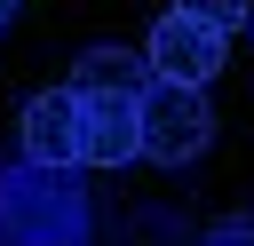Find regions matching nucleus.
<instances>
[{
	"instance_id": "obj_1",
	"label": "nucleus",
	"mask_w": 254,
	"mask_h": 246,
	"mask_svg": "<svg viewBox=\"0 0 254 246\" xmlns=\"http://www.w3.org/2000/svg\"><path fill=\"white\" fill-rule=\"evenodd\" d=\"M87 230L95 206L79 167H40V159L0 167V246H87Z\"/></svg>"
},
{
	"instance_id": "obj_2",
	"label": "nucleus",
	"mask_w": 254,
	"mask_h": 246,
	"mask_svg": "<svg viewBox=\"0 0 254 246\" xmlns=\"http://www.w3.org/2000/svg\"><path fill=\"white\" fill-rule=\"evenodd\" d=\"M135 103H143V159L183 167V159H198V151L214 143V103H206V87H190V79H151Z\"/></svg>"
},
{
	"instance_id": "obj_3",
	"label": "nucleus",
	"mask_w": 254,
	"mask_h": 246,
	"mask_svg": "<svg viewBox=\"0 0 254 246\" xmlns=\"http://www.w3.org/2000/svg\"><path fill=\"white\" fill-rule=\"evenodd\" d=\"M222 24H206V16H190V8H167L159 24H151V40H143V56H151V71L159 79H190V87H206L214 71H222Z\"/></svg>"
},
{
	"instance_id": "obj_4",
	"label": "nucleus",
	"mask_w": 254,
	"mask_h": 246,
	"mask_svg": "<svg viewBox=\"0 0 254 246\" xmlns=\"http://www.w3.org/2000/svg\"><path fill=\"white\" fill-rule=\"evenodd\" d=\"M135 159H143V103L135 95H79V167H135Z\"/></svg>"
},
{
	"instance_id": "obj_5",
	"label": "nucleus",
	"mask_w": 254,
	"mask_h": 246,
	"mask_svg": "<svg viewBox=\"0 0 254 246\" xmlns=\"http://www.w3.org/2000/svg\"><path fill=\"white\" fill-rule=\"evenodd\" d=\"M16 143H24V159H40V167H79V95H71V87H40V95L16 111Z\"/></svg>"
},
{
	"instance_id": "obj_6",
	"label": "nucleus",
	"mask_w": 254,
	"mask_h": 246,
	"mask_svg": "<svg viewBox=\"0 0 254 246\" xmlns=\"http://www.w3.org/2000/svg\"><path fill=\"white\" fill-rule=\"evenodd\" d=\"M159 71H151V56L143 48H79V63H71V87L79 95H143Z\"/></svg>"
},
{
	"instance_id": "obj_7",
	"label": "nucleus",
	"mask_w": 254,
	"mask_h": 246,
	"mask_svg": "<svg viewBox=\"0 0 254 246\" xmlns=\"http://www.w3.org/2000/svg\"><path fill=\"white\" fill-rule=\"evenodd\" d=\"M111 246H198V238H190V222L175 206H135V214H119Z\"/></svg>"
},
{
	"instance_id": "obj_8",
	"label": "nucleus",
	"mask_w": 254,
	"mask_h": 246,
	"mask_svg": "<svg viewBox=\"0 0 254 246\" xmlns=\"http://www.w3.org/2000/svg\"><path fill=\"white\" fill-rule=\"evenodd\" d=\"M175 8H190V16H206V24H222V32L254 24V0H175Z\"/></svg>"
},
{
	"instance_id": "obj_9",
	"label": "nucleus",
	"mask_w": 254,
	"mask_h": 246,
	"mask_svg": "<svg viewBox=\"0 0 254 246\" xmlns=\"http://www.w3.org/2000/svg\"><path fill=\"white\" fill-rule=\"evenodd\" d=\"M198 246H254V214H222L214 230H198Z\"/></svg>"
},
{
	"instance_id": "obj_10",
	"label": "nucleus",
	"mask_w": 254,
	"mask_h": 246,
	"mask_svg": "<svg viewBox=\"0 0 254 246\" xmlns=\"http://www.w3.org/2000/svg\"><path fill=\"white\" fill-rule=\"evenodd\" d=\"M0 24H8V0H0Z\"/></svg>"
},
{
	"instance_id": "obj_11",
	"label": "nucleus",
	"mask_w": 254,
	"mask_h": 246,
	"mask_svg": "<svg viewBox=\"0 0 254 246\" xmlns=\"http://www.w3.org/2000/svg\"><path fill=\"white\" fill-rule=\"evenodd\" d=\"M246 32H254V24H246Z\"/></svg>"
}]
</instances>
